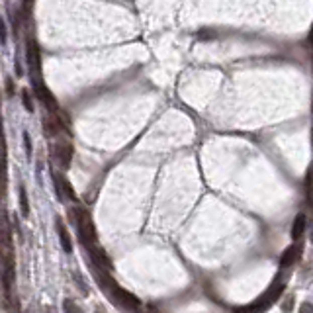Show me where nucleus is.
I'll return each instance as SVG.
<instances>
[{"instance_id":"nucleus-17","label":"nucleus","mask_w":313,"mask_h":313,"mask_svg":"<svg viewBox=\"0 0 313 313\" xmlns=\"http://www.w3.org/2000/svg\"><path fill=\"white\" fill-rule=\"evenodd\" d=\"M6 41H8V36H6V24H4V20H0V43L6 45Z\"/></svg>"},{"instance_id":"nucleus-12","label":"nucleus","mask_w":313,"mask_h":313,"mask_svg":"<svg viewBox=\"0 0 313 313\" xmlns=\"http://www.w3.org/2000/svg\"><path fill=\"white\" fill-rule=\"evenodd\" d=\"M20 212H22L24 218L30 216V202H28V194H26V188L24 186L20 188Z\"/></svg>"},{"instance_id":"nucleus-18","label":"nucleus","mask_w":313,"mask_h":313,"mask_svg":"<svg viewBox=\"0 0 313 313\" xmlns=\"http://www.w3.org/2000/svg\"><path fill=\"white\" fill-rule=\"evenodd\" d=\"M299 313H313V303L309 301H303L301 307H299Z\"/></svg>"},{"instance_id":"nucleus-13","label":"nucleus","mask_w":313,"mask_h":313,"mask_svg":"<svg viewBox=\"0 0 313 313\" xmlns=\"http://www.w3.org/2000/svg\"><path fill=\"white\" fill-rule=\"evenodd\" d=\"M305 196H307V203L313 207V168L307 172V178H305Z\"/></svg>"},{"instance_id":"nucleus-14","label":"nucleus","mask_w":313,"mask_h":313,"mask_svg":"<svg viewBox=\"0 0 313 313\" xmlns=\"http://www.w3.org/2000/svg\"><path fill=\"white\" fill-rule=\"evenodd\" d=\"M63 313H82V311H80V307L74 303L71 297H67L63 301Z\"/></svg>"},{"instance_id":"nucleus-9","label":"nucleus","mask_w":313,"mask_h":313,"mask_svg":"<svg viewBox=\"0 0 313 313\" xmlns=\"http://www.w3.org/2000/svg\"><path fill=\"white\" fill-rule=\"evenodd\" d=\"M63 131V122L59 120V116L53 114V116H49V118H45V133L49 135V137H55Z\"/></svg>"},{"instance_id":"nucleus-11","label":"nucleus","mask_w":313,"mask_h":313,"mask_svg":"<svg viewBox=\"0 0 313 313\" xmlns=\"http://www.w3.org/2000/svg\"><path fill=\"white\" fill-rule=\"evenodd\" d=\"M303 229H305V216L303 214H299L294 221V227H292V239L297 241L301 237V233H303Z\"/></svg>"},{"instance_id":"nucleus-2","label":"nucleus","mask_w":313,"mask_h":313,"mask_svg":"<svg viewBox=\"0 0 313 313\" xmlns=\"http://www.w3.org/2000/svg\"><path fill=\"white\" fill-rule=\"evenodd\" d=\"M51 155H53V159L59 163V166L67 168V166L71 165V159H73V147H71V143L67 139H59V141H55L51 145Z\"/></svg>"},{"instance_id":"nucleus-21","label":"nucleus","mask_w":313,"mask_h":313,"mask_svg":"<svg viewBox=\"0 0 313 313\" xmlns=\"http://www.w3.org/2000/svg\"><path fill=\"white\" fill-rule=\"evenodd\" d=\"M96 313H106V311H104L102 307H98V309H96Z\"/></svg>"},{"instance_id":"nucleus-6","label":"nucleus","mask_w":313,"mask_h":313,"mask_svg":"<svg viewBox=\"0 0 313 313\" xmlns=\"http://www.w3.org/2000/svg\"><path fill=\"white\" fill-rule=\"evenodd\" d=\"M110 294L118 303H122V305H126V307H139V299H137L135 295H131L129 292H126L124 288H120L118 284L112 288Z\"/></svg>"},{"instance_id":"nucleus-15","label":"nucleus","mask_w":313,"mask_h":313,"mask_svg":"<svg viewBox=\"0 0 313 313\" xmlns=\"http://www.w3.org/2000/svg\"><path fill=\"white\" fill-rule=\"evenodd\" d=\"M22 102H24V108L28 112H34V104H32V96H30V92L28 90H24L22 92Z\"/></svg>"},{"instance_id":"nucleus-4","label":"nucleus","mask_w":313,"mask_h":313,"mask_svg":"<svg viewBox=\"0 0 313 313\" xmlns=\"http://www.w3.org/2000/svg\"><path fill=\"white\" fill-rule=\"evenodd\" d=\"M26 59H28V65H30V71L36 74L34 78H39V69H41V61H39V49H37L36 41L28 37L26 41Z\"/></svg>"},{"instance_id":"nucleus-8","label":"nucleus","mask_w":313,"mask_h":313,"mask_svg":"<svg viewBox=\"0 0 313 313\" xmlns=\"http://www.w3.org/2000/svg\"><path fill=\"white\" fill-rule=\"evenodd\" d=\"M88 253H90V257H92L94 264H98V266L104 268V270H110L112 268V260L108 258V255H106L100 247H94V249H90Z\"/></svg>"},{"instance_id":"nucleus-22","label":"nucleus","mask_w":313,"mask_h":313,"mask_svg":"<svg viewBox=\"0 0 313 313\" xmlns=\"http://www.w3.org/2000/svg\"><path fill=\"white\" fill-rule=\"evenodd\" d=\"M45 313H53V309H47V311H45Z\"/></svg>"},{"instance_id":"nucleus-16","label":"nucleus","mask_w":313,"mask_h":313,"mask_svg":"<svg viewBox=\"0 0 313 313\" xmlns=\"http://www.w3.org/2000/svg\"><path fill=\"white\" fill-rule=\"evenodd\" d=\"M22 137H24V149H26V155H28V157H32V139H30V133H26V131H24V135H22Z\"/></svg>"},{"instance_id":"nucleus-3","label":"nucleus","mask_w":313,"mask_h":313,"mask_svg":"<svg viewBox=\"0 0 313 313\" xmlns=\"http://www.w3.org/2000/svg\"><path fill=\"white\" fill-rule=\"evenodd\" d=\"M34 90H36V96L47 106V110L51 112V114H57V102L55 98H53V94H51V90L39 80V78H36L34 80Z\"/></svg>"},{"instance_id":"nucleus-20","label":"nucleus","mask_w":313,"mask_h":313,"mask_svg":"<svg viewBox=\"0 0 313 313\" xmlns=\"http://www.w3.org/2000/svg\"><path fill=\"white\" fill-rule=\"evenodd\" d=\"M6 90H8L10 96L14 94V82H12V78H6Z\"/></svg>"},{"instance_id":"nucleus-5","label":"nucleus","mask_w":313,"mask_h":313,"mask_svg":"<svg viewBox=\"0 0 313 313\" xmlns=\"http://www.w3.org/2000/svg\"><path fill=\"white\" fill-rule=\"evenodd\" d=\"M53 176V182H55V192L57 196H59V200H74V190L73 186L67 182V178L63 176V174H59V172H53L51 174Z\"/></svg>"},{"instance_id":"nucleus-1","label":"nucleus","mask_w":313,"mask_h":313,"mask_svg":"<svg viewBox=\"0 0 313 313\" xmlns=\"http://www.w3.org/2000/svg\"><path fill=\"white\" fill-rule=\"evenodd\" d=\"M71 216H73V221L78 229V237H80V243L90 251L96 247V227H94L92 220H90V214L82 207H73L71 210Z\"/></svg>"},{"instance_id":"nucleus-19","label":"nucleus","mask_w":313,"mask_h":313,"mask_svg":"<svg viewBox=\"0 0 313 313\" xmlns=\"http://www.w3.org/2000/svg\"><path fill=\"white\" fill-rule=\"evenodd\" d=\"M292 305H294V295H288V301H284V303H282V307H284V311H290V309H292Z\"/></svg>"},{"instance_id":"nucleus-10","label":"nucleus","mask_w":313,"mask_h":313,"mask_svg":"<svg viewBox=\"0 0 313 313\" xmlns=\"http://www.w3.org/2000/svg\"><path fill=\"white\" fill-rule=\"evenodd\" d=\"M297 257H299V249H297L295 245L288 247V249H286V253H284V255H282V258H280V266H282V268H288V266H292Z\"/></svg>"},{"instance_id":"nucleus-7","label":"nucleus","mask_w":313,"mask_h":313,"mask_svg":"<svg viewBox=\"0 0 313 313\" xmlns=\"http://www.w3.org/2000/svg\"><path fill=\"white\" fill-rule=\"evenodd\" d=\"M55 227H57V233H59V241H61V247L65 253H71L73 251V241H71V235L67 231V227L63 225V221L57 220L55 221Z\"/></svg>"}]
</instances>
